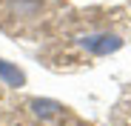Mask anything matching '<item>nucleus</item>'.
<instances>
[{
	"instance_id": "1",
	"label": "nucleus",
	"mask_w": 131,
	"mask_h": 126,
	"mask_svg": "<svg viewBox=\"0 0 131 126\" xmlns=\"http://www.w3.org/2000/svg\"><path fill=\"white\" fill-rule=\"evenodd\" d=\"M43 9H46V0H6V14L14 17L17 23L43 17Z\"/></svg>"
},
{
	"instance_id": "2",
	"label": "nucleus",
	"mask_w": 131,
	"mask_h": 126,
	"mask_svg": "<svg viewBox=\"0 0 131 126\" xmlns=\"http://www.w3.org/2000/svg\"><path fill=\"white\" fill-rule=\"evenodd\" d=\"M80 46L91 55H111L123 46V40L117 34H108V32H97V34H83L80 37Z\"/></svg>"
},
{
	"instance_id": "3",
	"label": "nucleus",
	"mask_w": 131,
	"mask_h": 126,
	"mask_svg": "<svg viewBox=\"0 0 131 126\" xmlns=\"http://www.w3.org/2000/svg\"><path fill=\"white\" fill-rule=\"evenodd\" d=\"M0 77H3L9 86H23V83H26L23 72H20V69H14V66H9L6 60H0Z\"/></svg>"
},
{
	"instance_id": "4",
	"label": "nucleus",
	"mask_w": 131,
	"mask_h": 126,
	"mask_svg": "<svg viewBox=\"0 0 131 126\" xmlns=\"http://www.w3.org/2000/svg\"><path fill=\"white\" fill-rule=\"evenodd\" d=\"M31 106H34V112H37V115H43V118H46V115H54V112L60 109L54 100H34Z\"/></svg>"
}]
</instances>
